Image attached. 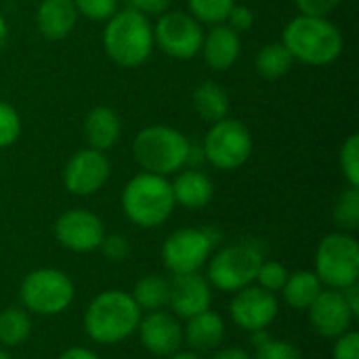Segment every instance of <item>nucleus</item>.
<instances>
[{
  "mask_svg": "<svg viewBox=\"0 0 359 359\" xmlns=\"http://www.w3.org/2000/svg\"><path fill=\"white\" fill-rule=\"evenodd\" d=\"M255 359H303V355L294 345H290L286 341H276V339L263 337V341L257 345Z\"/></svg>",
  "mask_w": 359,
  "mask_h": 359,
  "instance_id": "32",
  "label": "nucleus"
},
{
  "mask_svg": "<svg viewBox=\"0 0 359 359\" xmlns=\"http://www.w3.org/2000/svg\"><path fill=\"white\" fill-rule=\"evenodd\" d=\"M229 311L236 326L248 332H263L278 316V301L273 292H267L261 286H246L238 290Z\"/></svg>",
  "mask_w": 359,
  "mask_h": 359,
  "instance_id": "12",
  "label": "nucleus"
},
{
  "mask_svg": "<svg viewBox=\"0 0 359 359\" xmlns=\"http://www.w3.org/2000/svg\"><path fill=\"white\" fill-rule=\"evenodd\" d=\"M212 294L208 282L196 271V273H179L170 282V294L168 305L179 318H194L210 307Z\"/></svg>",
  "mask_w": 359,
  "mask_h": 359,
  "instance_id": "16",
  "label": "nucleus"
},
{
  "mask_svg": "<svg viewBox=\"0 0 359 359\" xmlns=\"http://www.w3.org/2000/svg\"><path fill=\"white\" fill-rule=\"evenodd\" d=\"M316 276L332 290H343L358 284L359 244L353 236L330 233L326 236L316 255Z\"/></svg>",
  "mask_w": 359,
  "mask_h": 359,
  "instance_id": "6",
  "label": "nucleus"
},
{
  "mask_svg": "<svg viewBox=\"0 0 359 359\" xmlns=\"http://www.w3.org/2000/svg\"><path fill=\"white\" fill-rule=\"evenodd\" d=\"M202 27L200 23L185 13H166L158 19L154 27V42L175 59H191L202 48Z\"/></svg>",
  "mask_w": 359,
  "mask_h": 359,
  "instance_id": "11",
  "label": "nucleus"
},
{
  "mask_svg": "<svg viewBox=\"0 0 359 359\" xmlns=\"http://www.w3.org/2000/svg\"><path fill=\"white\" fill-rule=\"evenodd\" d=\"M103 46L111 61L122 67H139L147 61L154 48V27L147 17L135 8L116 11L107 19Z\"/></svg>",
  "mask_w": 359,
  "mask_h": 359,
  "instance_id": "3",
  "label": "nucleus"
},
{
  "mask_svg": "<svg viewBox=\"0 0 359 359\" xmlns=\"http://www.w3.org/2000/svg\"><path fill=\"white\" fill-rule=\"evenodd\" d=\"M309 320L311 326L320 337L326 339H339L341 334L349 332L353 313L349 311L343 292L341 290H322L320 297L309 307Z\"/></svg>",
  "mask_w": 359,
  "mask_h": 359,
  "instance_id": "15",
  "label": "nucleus"
},
{
  "mask_svg": "<svg viewBox=\"0 0 359 359\" xmlns=\"http://www.w3.org/2000/svg\"><path fill=\"white\" fill-rule=\"evenodd\" d=\"M292 55L290 50L282 44V42H271L265 44L259 55H257V69L261 76L276 80L280 76H284L290 67H292Z\"/></svg>",
  "mask_w": 359,
  "mask_h": 359,
  "instance_id": "26",
  "label": "nucleus"
},
{
  "mask_svg": "<svg viewBox=\"0 0 359 359\" xmlns=\"http://www.w3.org/2000/svg\"><path fill=\"white\" fill-rule=\"evenodd\" d=\"M170 359H202L196 351H183V353H172Z\"/></svg>",
  "mask_w": 359,
  "mask_h": 359,
  "instance_id": "43",
  "label": "nucleus"
},
{
  "mask_svg": "<svg viewBox=\"0 0 359 359\" xmlns=\"http://www.w3.org/2000/svg\"><path fill=\"white\" fill-rule=\"evenodd\" d=\"M128 2H130V8L143 15H158V13H164L172 0H128Z\"/></svg>",
  "mask_w": 359,
  "mask_h": 359,
  "instance_id": "39",
  "label": "nucleus"
},
{
  "mask_svg": "<svg viewBox=\"0 0 359 359\" xmlns=\"http://www.w3.org/2000/svg\"><path fill=\"white\" fill-rule=\"evenodd\" d=\"M341 168L351 187H359V137L351 135L341 147Z\"/></svg>",
  "mask_w": 359,
  "mask_h": 359,
  "instance_id": "31",
  "label": "nucleus"
},
{
  "mask_svg": "<svg viewBox=\"0 0 359 359\" xmlns=\"http://www.w3.org/2000/svg\"><path fill=\"white\" fill-rule=\"evenodd\" d=\"M194 107L202 120L215 124L227 118L229 99H227V93L217 82H202L194 90Z\"/></svg>",
  "mask_w": 359,
  "mask_h": 359,
  "instance_id": "23",
  "label": "nucleus"
},
{
  "mask_svg": "<svg viewBox=\"0 0 359 359\" xmlns=\"http://www.w3.org/2000/svg\"><path fill=\"white\" fill-rule=\"evenodd\" d=\"M99 248L103 250V255H105L109 261H124V259L128 257V250H130L126 238L116 236V233H114V236H103Z\"/></svg>",
  "mask_w": 359,
  "mask_h": 359,
  "instance_id": "35",
  "label": "nucleus"
},
{
  "mask_svg": "<svg viewBox=\"0 0 359 359\" xmlns=\"http://www.w3.org/2000/svg\"><path fill=\"white\" fill-rule=\"evenodd\" d=\"M334 359H359V334L358 332H345L337 339Z\"/></svg>",
  "mask_w": 359,
  "mask_h": 359,
  "instance_id": "36",
  "label": "nucleus"
},
{
  "mask_svg": "<svg viewBox=\"0 0 359 359\" xmlns=\"http://www.w3.org/2000/svg\"><path fill=\"white\" fill-rule=\"evenodd\" d=\"M341 0H297V6L301 8L303 15L309 17H326L337 8Z\"/></svg>",
  "mask_w": 359,
  "mask_h": 359,
  "instance_id": "37",
  "label": "nucleus"
},
{
  "mask_svg": "<svg viewBox=\"0 0 359 359\" xmlns=\"http://www.w3.org/2000/svg\"><path fill=\"white\" fill-rule=\"evenodd\" d=\"M109 179V162L103 151L82 149L74 154L63 170V181L69 194L93 196Z\"/></svg>",
  "mask_w": 359,
  "mask_h": 359,
  "instance_id": "14",
  "label": "nucleus"
},
{
  "mask_svg": "<svg viewBox=\"0 0 359 359\" xmlns=\"http://www.w3.org/2000/svg\"><path fill=\"white\" fill-rule=\"evenodd\" d=\"M284 299L292 309H309L313 305V301L320 297L322 292V282L318 280V276L313 271H297L292 276H288L284 288Z\"/></svg>",
  "mask_w": 359,
  "mask_h": 359,
  "instance_id": "24",
  "label": "nucleus"
},
{
  "mask_svg": "<svg viewBox=\"0 0 359 359\" xmlns=\"http://www.w3.org/2000/svg\"><path fill=\"white\" fill-rule=\"evenodd\" d=\"M0 359H11V358H8V353H6V351H4L2 347H0Z\"/></svg>",
  "mask_w": 359,
  "mask_h": 359,
  "instance_id": "45",
  "label": "nucleus"
},
{
  "mask_svg": "<svg viewBox=\"0 0 359 359\" xmlns=\"http://www.w3.org/2000/svg\"><path fill=\"white\" fill-rule=\"evenodd\" d=\"M282 44L290 50L292 59L320 67L339 59L343 50V36L326 17L301 15L284 27Z\"/></svg>",
  "mask_w": 359,
  "mask_h": 359,
  "instance_id": "2",
  "label": "nucleus"
},
{
  "mask_svg": "<svg viewBox=\"0 0 359 359\" xmlns=\"http://www.w3.org/2000/svg\"><path fill=\"white\" fill-rule=\"evenodd\" d=\"M141 309L130 294L122 290H105L93 299L84 313L86 334L101 345H114L137 332Z\"/></svg>",
  "mask_w": 359,
  "mask_h": 359,
  "instance_id": "1",
  "label": "nucleus"
},
{
  "mask_svg": "<svg viewBox=\"0 0 359 359\" xmlns=\"http://www.w3.org/2000/svg\"><path fill=\"white\" fill-rule=\"evenodd\" d=\"M78 19V11L74 0H42L36 13L38 29L48 40L65 38Z\"/></svg>",
  "mask_w": 359,
  "mask_h": 359,
  "instance_id": "19",
  "label": "nucleus"
},
{
  "mask_svg": "<svg viewBox=\"0 0 359 359\" xmlns=\"http://www.w3.org/2000/svg\"><path fill=\"white\" fill-rule=\"evenodd\" d=\"M227 19H229V23H231L229 27L236 29V32H246V29H250L252 23H255L252 11H250L248 6H236V4L231 6Z\"/></svg>",
  "mask_w": 359,
  "mask_h": 359,
  "instance_id": "38",
  "label": "nucleus"
},
{
  "mask_svg": "<svg viewBox=\"0 0 359 359\" xmlns=\"http://www.w3.org/2000/svg\"><path fill=\"white\" fill-rule=\"evenodd\" d=\"M175 204H181L185 208H204L212 198V183L210 179L200 170H185L181 172L175 183H170Z\"/></svg>",
  "mask_w": 359,
  "mask_h": 359,
  "instance_id": "22",
  "label": "nucleus"
},
{
  "mask_svg": "<svg viewBox=\"0 0 359 359\" xmlns=\"http://www.w3.org/2000/svg\"><path fill=\"white\" fill-rule=\"evenodd\" d=\"M204 59L208 63V67L217 69V72H227L240 55V34L236 29H231L229 25H215L208 36L202 40V48Z\"/></svg>",
  "mask_w": 359,
  "mask_h": 359,
  "instance_id": "18",
  "label": "nucleus"
},
{
  "mask_svg": "<svg viewBox=\"0 0 359 359\" xmlns=\"http://www.w3.org/2000/svg\"><path fill=\"white\" fill-rule=\"evenodd\" d=\"M74 301V284L59 269H36L21 282V303L38 316H57Z\"/></svg>",
  "mask_w": 359,
  "mask_h": 359,
  "instance_id": "7",
  "label": "nucleus"
},
{
  "mask_svg": "<svg viewBox=\"0 0 359 359\" xmlns=\"http://www.w3.org/2000/svg\"><path fill=\"white\" fill-rule=\"evenodd\" d=\"M183 339L194 351H212L219 349V345L225 339V324L219 313L202 311L194 318H189L187 326L183 328Z\"/></svg>",
  "mask_w": 359,
  "mask_h": 359,
  "instance_id": "20",
  "label": "nucleus"
},
{
  "mask_svg": "<svg viewBox=\"0 0 359 359\" xmlns=\"http://www.w3.org/2000/svg\"><path fill=\"white\" fill-rule=\"evenodd\" d=\"M170 294V282H166L162 276H145L137 282L133 290V301L143 311H160L168 305Z\"/></svg>",
  "mask_w": 359,
  "mask_h": 359,
  "instance_id": "25",
  "label": "nucleus"
},
{
  "mask_svg": "<svg viewBox=\"0 0 359 359\" xmlns=\"http://www.w3.org/2000/svg\"><path fill=\"white\" fill-rule=\"evenodd\" d=\"M288 271L282 263L278 261H269V263H261L259 267V273H257V280L261 284V288H265L267 292H278L284 288L286 280H288Z\"/></svg>",
  "mask_w": 359,
  "mask_h": 359,
  "instance_id": "33",
  "label": "nucleus"
},
{
  "mask_svg": "<svg viewBox=\"0 0 359 359\" xmlns=\"http://www.w3.org/2000/svg\"><path fill=\"white\" fill-rule=\"evenodd\" d=\"M78 15L93 21H107L118 11V0H74Z\"/></svg>",
  "mask_w": 359,
  "mask_h": 359,
  "instance_id": "34",
  "label": "nucleus"
},
{
  "mask_svg": "<svg viewBox=\"0 0 359 359\" xmlns=\"http://www.w3.org/2000/svg\"><path fill=\"white\" fill-rule=\"evenodd\" d=\"M21 135V118L17 109L0 101V147L13 145Z\"/></svg>",
  "mask_w": 359,
  "mask_h": 359,
  "instance_id": "30",
  "label": "nucleus"
},
{
  "mask_svg": "<svg viewBox=\"0 0 359 359\" xmlns=\"http://www.w3.org/2000/svg\"><path fill=\"white\" fill-rule=\"evenodd\" d=\"M263 263L261 252L250 244H233L223 248L208 265V280L225 292H238L257 280Z\"/></svg>",
  "mask_w": 359,
  "mask_h": 359,
  "instance_id": "8",
  "label": "nucleus"
},
{
  "mask_svg": "<svg viewBox=\"0 0 359 359\" xmlns=\"http://www.w3.org/2000/svg\"><path fill=\"white\" fill-rule=\"evenodd\" d=\"M341 292H343V299H345V303H347L349 311L353 313V318H358L359 316V286L358 284H351V286L343 288Z\"/></svg>",
  "mask_w": 359,
  "mask_h": 359,
  "instance_id": "40",
  "label": "nucleus"
},
{
  "mask_svg": "<svg viewBox=\"0 0 359 359\" xmlns=\"http://www.w3.org/2000/svg\"><path fill=\"white\" fill-rule=\"evenodd\" d=\"M334 221L347 229V231H353L359 227V191L358 187H351L347 191H343V196L339 198L337 202V208H334Z\"/></svg>",
  "mask_w": 359,
  "mask_h": 359,
  "instance_id": "29",
  "label": "nucleus"
},
{
  "mask_svg": "<svg viewBox=\"0 0 359 359\" xmlns=\"http://www.w3.org/2000/svg\"><path fill=\"white\" fill-rule=\"evenodd\" d=\"M215 238L208 229H179L168 236L162 248L164 265L175 273H196L208 259Z\"/></svg>",
  "mask_w": 359,
  "mask_h": 359,
  "instance_id": "10",
  "label": "nucleus"
},
{
  "mask_svg": "<svg viewBox=\"0 0 359 359\" xmlns=\"http://www.w3.org/2000/svg\"><path fill=\"white\" fill-rule=\"evenodd\" d=\"M55 236L59 244L74 252H90L99 248L105 229L97 215L88 210H67L55 223Z\"/></svg>",
  "mask_w": 359,
  "mask_h": 359,
  "instance_id": "13",
  "label": "nucleus"
},
{
  "mask_svg": "<svg viewBox=\"0 0 359 359\" xmlns=\"http://www.w3.org/2000/svg\"><path fill=\"white\" fill-rule=\"evenodd\" d=\"M252 151V137L248 128L238 120L215 122L204 139V154L208 162L219 170L240 168Z\"/></svg>",
  "mask_w": 359,
  "mask_h": 359,
  "instance_id": "9",
  "label": "nucleus"
},
{
  "mask_svg": "<svg viewBox=\"0 0 359 359\" xmlns=\"http://www.w3.org/2000/svg\"><path fill=\"white\" fill-rule=\"evenodd\" d=\"M32 332V322L23 309L11 307L0 313V343L6 347H17L27 341Z\"/></svg>",
  "mask_w": 359,
  "mask_h": 359,
  "instance_id": "27",
  "label": "nucleus"
},
{
  "mask_svg": "<svg viewBox=\"0 0 359 359\" xmlns=\"http://www.w3.org/2000/svg\"><path fill=\"white\" fill-rule=\"evenodd\" d=\"M137 330L141 332V343L154 355H172L183 341L181 324L166 311H149V316L139 322Z\"/></svg>",
  "mask_w": 359,
  "mask_h": 359,
  "instance_id": "17",
  "label": "nucleus"
},
{
  "mask_svg": "<svg viewBox=\"0 0 359 359\" xmlns=\"http://www.w3.org/2000/svg\"><path fill=\"white\" fill-rule=\"evenodd\" d=\"M189 11L196 19L204 21V23H225L231 6L236 4L233 0H187Z\"/></svg>",
  "mask_w": 359,
  "mask_h": 359,
  "instance_id": "28",
  "label": "nucleus"
},
{
  "mask_svg": "<svg viewBox=\"0 0 359 359\" xmlns=\"http://www.w3.org/2000/svg\"><path fill=\"white\" fill-rule=\"evenodd\" d=\"M59 359H99L93 351L88 349H82V347H74V349H67Z\"/></svg>",
  "mask_w": 359,
  "mask_h": 359,
  "instance_id": "42",
  "label": "nucleus"
},
{
  "mask_svg": "<svg viewBox=\"0 0 359 359\" xmlns=\"http://www.w3.org/2000/svg\"><path fill=\"white\" fill-rule=\"evenodd\" d=\"M120 118L111 107H95L84 120V137L90 149L105 151L120 139Z\"/></svg>",
  "mask_w": 359,
  "mask_h": 359,
  "instance_id": "21",
  "label": "nucleus"
},
{
  "mask_svg": "<svg viewBox=\"0 0 359 359\" xmlns=\"http://www.w3.org/2000/svg\"><path fill=\"white\" fill-rule=\"evenodd\" d=\"M4 38H6V27H4V21L0 19V46H2Z\"/></svg>",
  "mask_w": 359,
  "mask_h": 359,
  "instance_id": "44",
  "label": "nucleus"
},
{
  "mask_svg": "<svg viewBox=\"0 0 359 359\" xmlns=\"http://www.w3.org/2000/svg\"><path fill=\"white\" fill-rule=\"evenodd\" d=\"M212 359H252V358H250L246 351L238 349V347H225V349H219Z\"/></svg>",
  "mask_w": 359,
  "mask_h": 359,
  "instance_id": "41",
  "label": "nucleus"
},
{
  "mask_svg": "<svg viewBox=\"0 0 359 359\" xmlns=\"http://www.w3.org/2000/svg\"><path fill=\"white\" fill-rule=\"evenodd\" d=\"M133 154L145 172L166 177L187 164L191 147L185 135L170 126H147L135 137Z\"/></svg>",
  "mask_w": 359,
  "mask_h": 359,
  "instance_id": "5",
  "label": "nucleus"
},
{
  "mask_svg": "<svg viewBox=\"0 0 359 359\" xmlns=\"http://www.w3.org/2000/svg\"><path fill=\"white\" fill-rule=\"evenodd\" d=\"M122 208L126 217L139 227H158L175 210V196L170 183L154 172H141L128 181L122 194Z\"/></svg>",
  "mask_w": 359,
  "mask_h": 359,
  "instance_id": "4",
  "label": "nucleus"
}]
</instances>
